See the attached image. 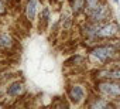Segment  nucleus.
<instances>
[{
	"mask_svg": "<svg viewBox=\"0 0 120 109\" xmlns=\"http://www.w3.org/2000/svg\"><path fill=\"white\" fill-rule=\"evenodd\" d=\"M96 91L107 98L116 99L120 98V81L117 82L116 79H105L96 84Z\"/></svg>",
	"mask_w": 120,
	"mask_h": 109,
	"instance_id": "1",
	"label": "nucleus"
},
{
	"mask_svg": "<svg viewBox=\"0 0 120 109\" xmlns=\"http://www.w3.org/2000/svg\"><path fill=\"white\" fill-rule=\"evenodd\" d=\"M90 54H92V57H95L98 61L107 62V61L113 60L119 52H117V48L114 45H99V47H95Z\"/></svg>",
	"mask_w": 120,
	"mask_h": 109,
	"instance_id": "2",
	"label": "nucleus"
},
{
	"mask_svg": "<svg viewBox=\"0 0 120 109\" xmlns=\"http://www.w3.org/2000/svg\"><path fill=\"white\" fill-rule=\"evenodd\" d=\"M109 17H110V9L106 4H96V6L89 7V19H90V21L100 23V21L107 20Z\"/></svg>",
	"mask_w": 120,
	"mask_h": 109,
	"instance_id": "3",
	"label": "nucleus"
},
{
	"mask_svg": "<svg viewBox=\"0 0 120 109\" xmlns=\"http://www.w3.org/2000/svg\"><path fill=\"white\" fill-rule=\"evenodd\" d=\"M119 33V24L114 21H109L106 24H102V27L99 28L96 37L98 38H112Z\"/></svg>",
	"mask_w": 120,
	"mask_h": 109,
	"instance_id": "4",
	"label": "nucleus"
},
{
	"mask_svg": "<svg viewBox=\"0 0 120 109\" xmlns=\"http://www.w3.org/2000/svg\"><path fill=\"white\" fill-rule=\"evenodd\" d=\"M69 99L74 103H81L85 99V91L81 85H72L69 89Z\"/></svg>",
	"mask_w": 120,
	"mask_h": 109,
	"instance_id": "5",
	"label": "nucleus"
},
{
	"mask_svg": "<svg viewBox=\"0 0 120 109\" xmlns=\"http://www.w3.org/2000/svg\"><path fill=\"white\" fill-rule=\"evenodd\" d=\"M96 75L99 78H105V79L120 81V67H114V68H109V70H102V71L96 72Z\"/></svg>",
	"mask_w": 120,
	"mask_h": 109,
	"instance_id": "6",
	"label": "nucleus"
},
{
	"mask_svg": "<svg viewBox=\"0 0 120 109\" xmlns=\"http://www.w3.org/2000/svg\"><path fill=\"white\" fill-rule=\"evenodd\" d=\"M35 10H37V0H30L27 4V9H26V16L30 21L35 19Z\"/></svg>",
	"mask_w": 120,
	"mask_h": 109,
	"instance_id": "7",
	"label": "nucleus"
},
{
	"mask_svg": "<svg viewBox=\"0 0 120 109\" xmlns=\"http://www.w3.org/2000/svg\"><path fill=\"white\" fill-rule=\"evenodd\" d=\"M23 84H20V82H14V84H11L9 88H7V95H10V96H19L21 92H23Z\"/></svg>",
	"mask_w": 120,
	"mask_h": 109,
	"instance_id": "8",
	"label": "nucleus"
},
{
	"mask_svg": "<svg viewBox=\"0 0 120 109\" xmlns=\"http://www.w3.org/2000/svg\"><path fill=\"white\" fill-rule=\"evenodd\" d=\"M13 45V38L7 34V33H3V34H0V47H3V48H9Z\"/></svg>",
	"mask_w": 120,
	"mask_h": 109,
	"instance_id": "9",
	"label": "nucleus"
},
{
	"mask_svg": "<svg viewBox=\"0 0 120 109\" xmlns=\"http://www.w3.org/2000/svg\"><path fill=\"white\" fill-rule=\"evenodd\" d=\"M89 106L90 108H107V106H110V103H109V101H105V99L99 98V99H95Z\"/></svg>",
	"mask_w": 120,
	"mask_h": 109,
	"instance_id": "10",
	"label": "nucleus"
},
{
	"mask_svg": "<svg viewBox=\"0 0 120 109\" xmlns=\"http://www.w3.org/2000/svg\"><path fill=\"white\" fill-rule=\"evenodd\" d=\"M85 2H86V0H75L74 4H72V10H74V13H79V12L85 7Z\"/></svg>",
	"mask_w": 120,
	"mask_h": 109,
	"instance_id": "11",
	"label": "nucleus"
},
{
	"mask_svg": "<svg viewBox=\"0 0 120 109\" xmlns=\"http://www.w3.org/2000/svg\"><path fill=\"white\" fill-rule=\"evenodd\" d=\"M86 3H88V6H89V7H92V6L99 4V0H86Z\"/></svg>",
	"mask_w": 120,
	"mask_h": 109,
	"instance_id": "12",
	"label": "nucleus"
},
{
	"mask_svg": "<svg viewBox=\"0 0 120 109\" xmlns=\"http://www.w3.org/2000/svg\"><path fill=\"white\" fill-rule=\"evenodd\" d=\"M112 2H113L114 4H119V3H120V0H112Z\"/></svg>",
	"mask_w": 120,
	"mask_h": 109,
	"instance_id": "13",
	"label": "nucleus"
},
{
	"mask_svg": "<svg viewBox=\"0 0 120 109\" xmlns=\"http://www.w3.org/2000/svg\"><path fill=\"white\" fill-rule=\"evenodd\" d=\"M119 16H120V7H119Z\"/></svg>",
	"mask_w": 120,
	"mask_h": 109,
	"instance_id": "14",
	"label": "nucleus"
}]
</instances>
